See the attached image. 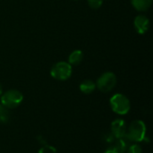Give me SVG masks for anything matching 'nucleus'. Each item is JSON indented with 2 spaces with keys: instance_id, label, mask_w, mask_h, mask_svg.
I'll return each mask as SVG.
<instances>
[{
  "instance_id": "11",
  "label": "nucleus",
  "mask_w": 153,
  "mask_h": 153,
  "mask_svg": "<svg viewBox=\"0 0 153 153\" xmlns=\"http://www.w3.org/2000/svg\"><path fill=\"white\" fill-rule=\"evenodd\" d=\"M128 141L129 140L126 137L117 139V141L115 143V145L113 147L117 150V152L118 153H125L127 151L128 147L130 146L128 144Z\"/></svg>"
},
{
  "instance_id": "16",
  "label": "nucleus",
  "mask_w": 153,
  "mask_h": 153,
  "mask_svg": "<svg viewBox=\"0 0 153 153\" xmlns=\"http://www.w3.org/2000/svg\"><path fill=\"white\" fill-rule=\"evenodd\" d=\"M104 153H118L117 152V150L114 148V147H111V148H108V149H107Z\"/></svg>"
},
{
  "instance_id": "2",
  "label": "nucleus",
  "mask_w": 153,
  "mask_h": 153,
  "mask_svg": "<svg viewBox=\"0 0 153 153\" xmlns=\"http://www.w3.org/2000/svg\"><path fill=\"white\" fill-rule=\"evenodd\" d=\"M111 109L117 115H126L130 111L131 104L130 100L126 96L121 93H117L113 95L109 100Z\"/></svg>"
},
{
  "instance_id": "14",
  "label": "nucleus",
  "mask_w": 153,
  "mask_h": 153,
  "mask_svg": "<svg viewBox=\"0 0 153 153\" xmlns=\"http://www.w3.org/2000/svg\"><path fill=\"white\" fill-rule=\"evenodd\" d=\"M87 2L92 9H99L103 4V0H87Z\"/></svg>"
},
{
  "instance_id": "4",
  "label": "nucleus",
  "mask_w": 153,
  "mask_h": 153,
  "mask_svg": "<svg viewBox=\"0 0 153 153\" xmlns=\"http://www.w3.org/2000/svg\"><path fill=\"white\" fill-rule=\"evenodd\" d=\"M50 75L57 81H66L72 75V65L68 62H57L52 66Z\"/></svg>"
},
{
  "instance_id": "13",
  "label": "nucleus",
  "mask_w": 153,
  "mask_h": 153,
  "mask_svg": "<svg viewBox=\"0 0 153 153\" xmlns=\"http://www.w3.org/2000/svg\"><path fill=\"white\" fill-rule=\"evenodd\" d=\"M39 153H56V150L55 147L51 145L45 144L43 147H41L39 151Z\"/></svg>"
},
{
  "instance_id": "17",
  "label": "nucleus",
  "mask_w": 153,
  "mask_h": 153,
  "mask_svg": "<svg viewBox=\"0 0 153 153\" xmlns=\"http://www.w3.org/2000/svg\"><path fill=\"white\" fill-rule=\"evenodd\" d=\"M2 95V88H1V85H0V97Z\"/></svg>"
},
{
  "instance_id": "7",
  "label": "nucleus",
  "mask_w": 153,
  "mask_h": 153,
  "mask_svg": "<svg viewBox=\"0 0 153 153\" xmlns=\"http://www.w3.org/2000/svg\"><path fill=\"white\" fill-rule=\"evenodd\" d=\"M134 25L135 30L139 34H144L148 31L150 28V20L147 16L140 14L134 18Z\"/></svg>"
},
{
  "instance_id": "5",
  "label": "nucleus",
  "mask_w": 153,
  "mask_h": 153,
  "mask_svg": "<svg viewBox=\"0 0 153 153\" xmlns=\"http://www.w3.org/2000/svg\"><path fill=\"white\" fill-rule=\"evenodd\" d=\"M117 82V79L116 74L112 72H106L98 79L96 87L102 92H109L115 88Z\"/></svg>"
},
{
  "instance_id": "1",
  "label": "nucleus",
  "mask_w": 153,
  "mask_h": 153,
  "mask_svg": "<svg viewBox=\"0 0 153 153\" xmlns=\"http://www.w3.org/2000/svg\"><path fill=\"white\" fill-rule=\"evenodd\" d=\"M126 137L132 142L140 143L146 138V126L142 120H135L127 127Z\"/></svg>"
},
{
  "instance_id": "6",
  "label": "nucleus",
  "mask_w": 153,
  "mask_h": 153,
  "mask_svg": "<svg viewBox=\"0 0 153 153\" xmlns=\"http://www.w3.org/2000/svg\"><path fill=\"white\" fill-rule=\"evenodd\" d=\"M126 130H127L126 124L122 119H116L111 124V134L114 135L116 139L126 137Z\"/></svg>"
},
{
  "instance_id": "10",
  "label": "nucleus",
  "mask_w": 153,
  "mask_h": 153,
  "mask_svg": "<svg viewBox=\"0 0 153 153\" xmlns=\"http://www.w3.org/2000/svg\"><path fill=\"white\" fill-rule=\"evenodd\" d=\"M96 89V83L91 80H85L80 84V91L84 94H91Z\"/></svg>"
},
{
  "instance_id": "8",
  "label": "nucleus",
  "mask_w": 153,
  "mask_h": 153,
  "mask_svg": "<svg viewBox=\"0 0 153 153\" xmlns=\"http://www.w3.org/2000/svg\"><path fill=\"white\" fill-rule=\"evenodd\" d=\"M131 3L137 11L144 12L151 7L152 0H131Z\"/></svg>"
},
{
  "instance_id": "12",
  "label": "nucleus",
  "mask_w": 153,
  "mask_h": 153,
  "mask_svg": "<svg viewBox=\"0 0 153 153\" xmlns=\"http://www.w3.org/2000/svg\"><path fill=\"white\" fill-rule=\"evenodd\" d=\"M10 119V113L8 108H6L4 105L0 103V123L5 124Z\"/></svg>"
},
{
  "instance_id": "3",
  "label": "nucleus",
  "mask_w": 153,
  "mask_h": 153,
  "mask_svg": "<svg viewBox=\"0 0 153 153\" xmlns=\"http://www.w3.org/2000/svg\"><path fill=\"white\" fill-rule=\"evenodd\" d=\"M0 100L2 105L8 109H12L21 105L23 100V95L20 91L13 89L4 92L0 97Z\"/></svg>"
},
{
  "instance_id": "9",
  "label": "nucleus",
  "mask_w": 153,
  "mask_h": 153,
  "mask_svg": "<svg viewBox=\"0 0 153 153\" xmlns=\"http://www.w3.org/2000/svg\"><path fill=\"white\" fill-rule=\"evenodd\" d=\"M82 58H83V53H82V51L80 50V49H76V50H74L69 55L68 63L71 65H79L82 61Z\"/></svg>"
},
{
  "instance_id": "15",
  "label": "nucleus",
  "mask_w": 153,
  "mask_h": 153,
  "mask_svg": "<svg viewBox=\"0 0 153 153\" xmlns=\"http://www.w3.org/2000/svg\"><path fill=\"white\" fill-rule=\"evenodd\" d=\"M126 152L127 153H143V150L138 144H133L128 147Z\"/></svg>"
}]
</instances>
